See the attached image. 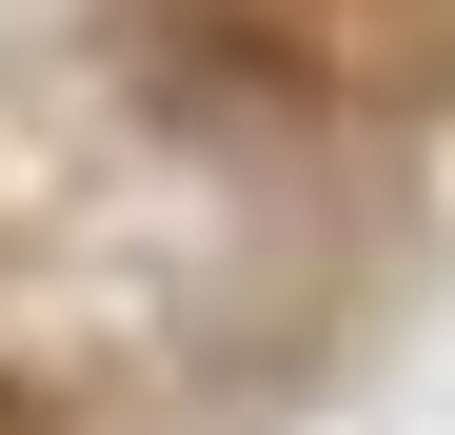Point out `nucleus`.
Here are the masks:
<instances>
[{
  "label": "nucleus",
  "instance_id": "f257e3e1",
  "mask_svg": "<svg viewBox=\"0 0 455 435\" xmlns=\"http://www.w3.org/2000/svg\"><path fill=\"white\" fill-rule=\"evenodd\" d=\"M159 40L258 119H416L455 80V0H159Z\"/></svg>",
  "mask_w": 455,
  "mask_h": 435
},
{
  "label": "nucleus",
  "instance_id": "f03ea898",
  "mask_svg": "<svg viewBox=\"0 0 455 435\" xmlns=\"http://www.w3.org/2000/svg\"><path fill=\"white\" fill-rule=\"evenodd\" d=\"M0 435H60V396H20V376H0Z\"/></svg>",
  "mask_w": 455,
  "mask_h": 435
}]
</instances>
